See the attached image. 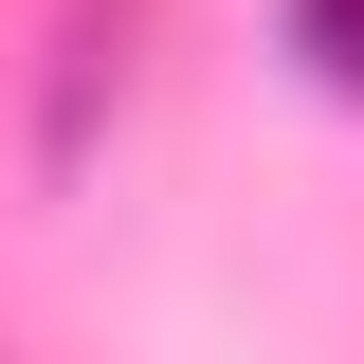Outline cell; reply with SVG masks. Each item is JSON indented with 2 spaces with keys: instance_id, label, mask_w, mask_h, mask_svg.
I'll return each mask as SVG.
<instances>
[{
  "instance_id": "obj_1",
  "label": "cell",
  "mask_w": 364,
  "mask_h": 364,
  "mask_svg": "<svg viewBox=\"0 0 364 364\" xmlns=\"http://www.w3.org/2000/svg\"><path fill=\"white\" fill-rule=\"evenodd\" d=\"M273 55H291L328 109H364V0H273Z\"/></svg>"
}]
</instances>
